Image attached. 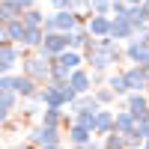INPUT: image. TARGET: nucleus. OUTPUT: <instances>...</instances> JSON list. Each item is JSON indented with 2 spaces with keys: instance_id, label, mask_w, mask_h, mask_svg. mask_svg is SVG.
I'll return each mask as SVG.
<instances>
[{
  "instance_id": "1",
  "label": "nucleus",
  "mask_w": 149,
  "mask_h": 149,
  "mask_svg": "<svg viewBox=\"0 0 149 149\" xmlns=\"http://www.w3.org/2000/svg\"><path fill=\"white\" fill-rule=\"evenodd\" d=\"M66 48H69V33L48 30L45 39H42V45H39V54H51V57H57V54H63Z\"/></svg>"
},
{
  "instance_id": "2",
  "label": "nucleus",
  "mask_w": 149,
  "mask_h": 149,
  "mask_svg": "<svg viewBox=\"0 0 149 149\" xmlns=\"http://www.w3.org/2000/svg\"><path fill=\"white\" fill-rule=\"evenodd\" d=\"M24 74L27 78H33L36 84H48V78H51V63L39 54V57H30V60H24Z\"/></svg>"
},
{
  "instance_id": "3",
  "label": "nucleus",
  "mask_w": 149,
  "mask_h": 149,
  "mask_svg": "<svg viewBox=\"0 0 149 149\" xmlns=\"http://www.w3.org/2000/svg\"><path fill=\"white\" fill-rule=\"evenodd\" d=\"M122 98H125V107L131 110L134 119H146L149 116V95L146 93H125Z\"/></svg>"
},
{
  "instance_id": "4",
  "label": "nucleus",
  "mask_w": 149,
  "mask_h": 149,
  "mask_svg": "<svg viewBox=\"0 0 149 149\" xmlns=\"http://www.w3.org/2000/svg\"><path fill=\"white\" fill-rule=\"evenodd\" d=\"M107 36L116 42H128V39H134V27L125 15H110V33Z\"/></svg>"
},
{
  "instance_id": "5",
  "label": "nucleus",
  "mask_w": 149,
  "mask_h": 149,
  "mask_svg": "<svg viewBox=\"0 0 149 149\" xmlns=\"http://www.w3.org/2000/svg\"><path fill=\"white\" fill-rule=\"evenodd\" d=\"M122 57H125L128 63H134V66H149V48L140 45L137 39H128V42H125V51H122Z\"/></svg>"
},
{
  "instance_id": "6",
  "label": "nucleus",
  "mask_w": 149,
  "mask_h": 149,
  "mask_svg": "<svg viewBox=\"0 0 149 149\" xmlns=\"http://www.w3.org/2000/svg\"><path fill=\"white\" fill-rule=\"evenodd\" d=\"M69 86L81 95V93H93V86H95V84H93V74L86 72V69L78 66V69H72V72H69Z\"/></svg>"
},
{
  "instance_id": "7",
  "label": "nucleus",
  "mask_w": 149,
  "mask_h": 149,
  "mask_svg": "<svg viewBox=\"0 0 149 149\" xmlns=\"http://www.w3.org/2000/svg\"><path fill=\"white\" fill-rule=\"evenodd\" d=\"M30 143H39V146H54V143H60V125H45V122H42V125L30 134Z\"/></svg>"
},
{
  "instance_id": "8",
  "label": "nucleus",
  "mask_w": 149,
  "mask_h": 149,
  "mask_svg": "<svg viewBox=\"0 0 149 149\" xmlns=\"http://www.w3.org/2000/svg\"><path fill=\"white\" fill-rule=\"evenodd\" d=\"M113 131V110L107 107H98L95 116H93V134H98V137H104V134Z\"/></svg>"
},
{
  "instance_id": "9",
  "label": "nucleus",
  "mask_w": 149,
  "mask_h": 149,
  "mask_svg": "<svg viewBox=\"0 0 149 149\" xmlns=\"http://www.w3.org/2000/svg\"><path fill=\"white\" fill-rule=\"evenodd\" d=\"M122 78H125V86H128V93H146V81H143V69L140 66H128V69H122Z\"/></svg>"
},
{
  "instance_id": "10",
  "label": "nucleus",
  "mask_w": 149,
  "mask_h": 149,
  "mask_svg": "<svg viewBox=\"0 0 149 149\" xmlns=\"http://www.w3.org/2000/svg\"><path fill=\"white\" fill-rule=\"evenodd\" d=\"M86 30H90L93 39H102L110 33V15H90L86 18Z\"/></svg>"
},
{
  "instance_id": "11",
  "label": "nucleus",
  "mask_w": 149,
  "mask_h": 149,
  "mask_svg": "<svg viewBox=\"0 0 149 149\" xmlns=\"http://www.w3.org/2000/svg\"><path fill=\"white\" fill-rule=\"evenodd\" d=\"M12 93H18V95H24V98H33L39 90H36V81H33V78L18 74V78H12Z\"/></svg>"
},
{
  "instance_id": "12",
  "label": "nucleus",
  "mask_w": 149,
  "mask_h": 149,
  "mask_svg": "<svg viewBox=\"0 0 149 149\" xmlns=\"http://www.w3.org/2000/svg\"><path fill=\"white\" fill-rule=\"evenodd\" d=\"M134 122H137V119L131 116L128 107H125V110H116V113H113V131H116V134H128V131L134 128Z\"/></svg>"
},
{
  "instance_id": "13",
  "label": "nucleus",
  "mask_w": 149,
  "mask_h": 149,
  "mask_svg": "<svg viewBox=\"0 0 149 149\" xmlns=\"http://www.w3.org/2000/svg\"><path fill=\"white\" fill-rule=\"evenodd\" d=\"M86 140H93V131L86 128V125H81V122H72V128H69V143L84 146Z\"/></svg>"
},
{
  "instance_id": "14",
  "label": "nucleus",
  "mask_w": 149,
  "mask_h": 149,
  "mask_svg": "<svg viewBox=\"0 0 149 149\" xmlns=\"http://www.w3.org/2000/svg\"><path fill=\"white\" fill-rule=\"evenodd\" d=\"M3 27H6V39L9 42H21L24 39V21H21V15L18 18H9V21H3Z\"/></svg>"
},
{
  "instance_id": "15",
  "label": "nucleus",
  "mask_w": 149,
  "mask_h": 149,
  "mask_svg": "<svg viewBox=\"0 0 149 149\" xmlns=\"http://www.w3.org/2000/svg\"><path fill=\"white\" fill-rule=\"evenodd\" d=\"M102 104L95 102V95L93 93H81V95H74V102H72V113L74 110H98Z\"/></svg>"
},
{
  "instance_id": "16",
  "label": "nucleus",
  "mask_w": 149,
  "mask_h": 149,
  "mask_svg": "<svg viewBox=\"0 0 149 149\" xmlns=\"http://www.w3.org/2000/svg\"><path fill=\"white\" fill-rule=\"evenodd\" d=\"M57 63H60V66H66V69L72 72V69H78V66L84 63V57L74 51V48H66L63 54H57Z\"/></svg>"
},
{
  "instance_id": "17",
  "label": "nucleus",
  "mask_w": 149,
  "mask_h": 149,
  "mask_svg": "<svg viewBox=\"0 0 149 149\" xmlns=\"http://www.w3.org/2000/svg\"><path fill=\"white\" fill-rule=\"evenodd\" d=\"M42 39H45V30H42V27H27V30H24V39H21V45L39 48V45H42Z\"/></svg>"
},
{
  "instance_id": "18",
  "label": "nucleus",
  "mask_w": 149,
  "mask_h": 149,
  "mask_svg": "<svg viewBox=\"0 0 149 149\" xmlns=\"http://www.w3.org/2000/svg\"><path fill=\"white\" fill-rule=\"evenodd\" d=\"M21 21H24V27H42L45 15H42L36 6H30V9H24V12H21Z\"/></svg>"
},
{
  "instance_id": "19",
  "label": "nucleus",
  "mask_w": 149,
  "mask_h": 149,
  "mask_svg": "<svg viewBox=\"0 0 149 149\" xmlns=\"http://www.w3.org/2000/svg\"><path fill=\"white\" fill-rule=\"evenodd\" d=\"M21 15V9L12 3V0H0V24L9 21V18H18Z\"/></svg>"
},
{
  "instance_id": "20",
  "label": "nucleus",
  "mask_w": 149,
  "mask_h": 149,
  "mask_svg": "<svg viewBox=\"0 0 149 149\" xmlns=\"http://www.w3.org/2000/svg\"><path fill=\"white\" fill-rule=\"evenodd\" d=\"M42 122H45V125H60V122H63V107H48L45 104Z\"/></svg>"
},
{
  "instance_id": "21",
  "label": "nucleus",
  "mask_w": 149,
  "mask_h": 149,
  "mask_svg": "<svg viewBox=\"0 0 149 149\" xmlns=\"http://www.w3.org/2000/svg\"><path fill=\"white\" fill-rule=\"evenodd\" d=\"M107 86H110V90H113L116 95H125V93H128V86H125V78H122V72H113V74H110V78H107Z\"/></svg>"
},
{
  "instance_id": "22",
  "label": "nucleus",
  "mask_w": 149,
  "mask_h": 149,
  "mask_svg": "<svg viewBox=\"0 0 149 149\" xmlns=\"http://www.w3.org/2000/svg\"><path fill=\"white\" fill-rule=\"evenodd\" d=\"M102 149H125V143H122V134H116V131L104 134V137H102Z\"/></svg>"
},
{
  "instance_id": "23",
  "label": "nucleus",
  "mask_w": 149,
  "mask_h": 149,
  "mask_svg": "<svg viewBox=\"0 0 149 149\" xmlns=\"http://www.w3.org/2000/svg\"><path fill=\"white\" fill-rule=\"evenodd\" d=\"M0 60H6V63L15 66V60H18V48L12 45V42H0Z\"/></svg>"
},
{
  "instance_id": "24",
  "label": "nucleus",
  "mask_w": 149,
  "mask_h": 149,
  "mask_svg": "<svg viewBox=\"0 0 149 149\" xmlns=\"http://www.w3.org/2000/svg\"><path fill=\"white\" fill-rule=\"evenodd\" d=\"M93 95H95V102L102 104V107H104V104H110V102H116V93L110 90V86H98Z\"/></svg>"
},
{
  "instance_id": "25",
  "label": "nucleus",
  "mask_w": 149,
  "mask_h": 149,
  "mask_svg": "<svg viewBox=\"0 0 149 149\" xmlns=\"http://www.w3.org/2000/svg\"><path fill=\"white\" fill-rule=\"evenodd\" d=\"M90 15H110V0H90Z\"/></svg>"
},
{
  "instance_id": "26",
  "label": "nucleus",
  "mask_w": 149,
  "mask_h": 149,
  "mask_svg": "<svg viewBox=\"0 0 149 149\" xmlns=\"http://www.w3.org/2000/svg\"><path fill=\"white\" fill-rule=\"evenodd\" d=\"M0 104H3L6 110H15V104H18V93H12V90H0Z\"/></svg>"
},
{
  "instance_id": "27",
  "label": "nucleus",
  "mask_w": 149,
  "mask_h": 149,
  "mask_svg": "<svg viewBox=\"0 0 149 149\" xmlns=\"http://www.w3.org/2000/svg\"><path fill=\"white\" fill-rule=\"evenodd\" d=\"M93 116H95V110H74V122L86 125L90 131H93Z\"/></svg>"
},
{
  "instance_id": "28",
  "label": "nucleus",
  "mask_w": 149,
  "mask_h": 149,
  "mask_svg": "<svg viewBox=\"0 0 149 149\" xmlns=\"http://www.w3.org/2000/svg\"><path fill=\"white\" fill-rule=\"evenodd\" d=\"M131 131L137 134L140 140H146V137H149V116H146V119H137V122H134V128H131Z\"/></svg>"
},
{
  "instance_id": "29",
  "label": "nucleus",
  "mask_w": 149,
  "mask_h": 149,
  "mask_svg": "<svg viewBox=\"0 0 149 149\" xmlns=\"http://www.w3.org/2000/svg\"><path fill=\"white\" fill-rule=\"evenodd\" d=\"M125 12H128L125 0H110V15H125Z\"/></svg>"
},
{
  "instance_id": "30",
  "label": "nucleus",
  "mask_w": 149,
  "mask_h": 149,
  "mask_svg": "<svg viewBox=\"0 0 149 149\" xmlns=\"http://www.w3.org/2000/svg\"><path fill=\"white\" fill-rule=\"evenodd\" d=\"M12 3H15V6H18V9L24 12V9H30V6H36V0H12Z\"/></svg>"
},
{
  "instance_id": "31",
  "label": "nucleus",
  "mask_w": 149,
  "mask_h": 149,
  "mask_svg": "<svg viewBox=\"0 0 149 149\" xmlns=\"http://www.w3.org/2000/svg\"><path fill=\"white\" fill-rule=\"evenodd\" d=\"M54 9H72V0H51Z\"/></svg>"
},
{
  "instance_id": "32",
  "label": "nucleus",
  "mask_w": 149,
  "mask_h": 149,
  "mask_svg": "<svg viewBox=\"0 0 149 149\" xmlns=\"http://www.w3.org/2000/svg\"><path fill=\"white\" fill-rule=\"evenodd\" d=\"M9 113H12V110H6V107H3V104H0V125H3V122H6V119H9Z\"/></svg>"
},
{
  "instance_id": "33",
  "label": "nucleus",
  "mask_w": 149,
  "mask_h": 149,
  "mask_svg": "<svg viewBox=\"0 0 149 149\" xmlns=\"http://www.w3.org/2000/svg\"><path fill=\"white\" fill-rule=\"evenodd\" d=\"M12 69V63H6V60H0V78H3V74Z\"/></svg>"
},
{
  "instance_id": "34",
  "label": "nucleus",
  "mask_w": 149,
  "mask_h": 149,
  "mask_svg": "<svg viewBox=\"0 0 149 149\" xmlns=\"http://www.w3.org/2000/svg\"><path fill=\"white\" fill-rule=\"evenodd\" d=\"M143 69V81H146V90H149V66H140Z\"/></svg>"
},
{
  "instance_id": "35",
  "label": "nucleus",
  "mask_w": 149,
  "mask_h": 149,
  "mask_svg": "<svg viewBox=\"0 0 149 149\" xmlns=\"http://www.w3.org/2000/svg\"><path fill=\"white\" fill-rule=\"evenodd\" d=\"M143 15H146V21H149V3H143Z\"/></svg>"
},
{
  "instance_id": "36",
  "label": "nucleus",
  "mask_w": 149,
  "mask_h": 149,
  "mask_svg": "<svg viewBox=\"0 0 149 149\" xmlns=\"http://www.w3.org/2000/svg\"><path fill=\"white\" fill-rule=\"evenodd\" d=\"M42 149H63V146H60V143H54V146H42Z\"/></svg>"
},
{
  "instance_id": "37",
  "label": "nucleus",
  "mask_w": 149,
  "mask_h": 149,
  "mask_svg": "<svg viewBox=\"0 0 149 149\" xmlns=\"http://www.w3.org/2000/svg\"><path fill=\"white\" fill-rule=\"evenodd\" d=\"M125 3H128V6H134V3H143V0H125Z\"/></svg>"
},
{
  "instance_id": "38",
  "label": "nucleus",
  "mask_w": 149,
  "mask_h": 149,
  "mask_svg": "<svg viewBox=\"0 0 149 149\" xmlns=\"http://www.w3.org/2000/svg\"><path fill=\"white\" fill-rule=\"evenodd\" d=\"M140 146H143V149H149V137H146V140H143V143H140Z\"/></svg>"
},
{
  "instance_id": "39",
  "label": "nucleus",
  "mask_w": 149,
  "mask_h": 149,
  "mask_svg": "<svg viewBox=\"0 0 149 149\" xmlns=\"http://www.w3.org/2000/svg\"><path fill=\"white\" fill-rule=\"evenodd\" d=\"M134 149H143V146H134Z\"/></svg>"
},
{
  "instance_id": "40",
  "label": "nucleus",
  "mask_w": 149,
  "mask_h": 149,
  "mask_svg": "<svg viewBox=\"0 0 149 149\" xmlns=\"http://www.w3.org/2000/svg\"><path fill=\"white\" fill-rule=\"evenodd\" d=\"M143 3H149V0H143Z\"/></svg>"
},
{
  "instance_id": "41",
  "label": "nucleus",
  "mask_w": 149,
  "mask_h": 149,
  "mask_svg": "<svg viewBox=\"0 0 149 149\" xmlns=\"http://www.w3.org/2000/svg\"><path fill=\"white\" fill-rule=\"evenodd\" d=\"M146 95H149V90H146Z\"/></svg>"
}]
</instances>
